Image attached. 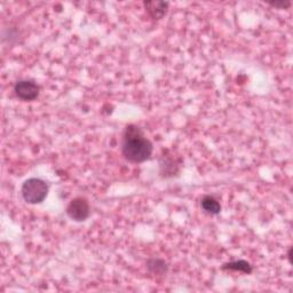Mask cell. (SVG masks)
Segmentation results:
<instances>
[{"instance_id":"5","label":"cell","mask_w":293,"mask_h":293,"mask_svg":"<svg viewBox=\"0 0 293 293\" xmlns=\"http://www.w3.org/2000/svg\"><path fill=\"white\" fill-rule=\"evenodd\" d=\"M145 8L153 19H160L166 14L168 4L164 2H145Z\"/></svg>"},{"instance_id":"7","label":"cell","mask_w":293,"mask_h":293,"mask_svg":"<svg viewBox=\"0 0 293 293\" xmlns=\"http://www.w3.org/2000/svg\"><path fill=\"white\" fill-rule=\"evenodd\" d=\"M202 210L210 216H217L221 212V205L214 197L206 195L202 198L201 201Z\"/></svg>"},{"instance_id":"1","label":"cell","mask_w":293,"mask_h":293,"mask_svg":"<svg viewBox=\"0 0 293 293\" xmlns=\"http://www.w3.org/2000/svg\"><path fill=\"white\" fill-rule=\"evenodd\" d=\"M153 146L140 127L127 125L123 133L122 153L130 163H143L152 155Z\"/></svg>"},{"instance_id":"9","label":"cell","mask_w":293,"mask_h":293,"mask_svg":"<svg viewBox=\"0 0 293 293\" xmlns=\"http://www.w3.org/2000/svg\"><path fill=\"white\" fill-rule=\"evenodd\" d=\"M147 268L153 275H160V276L165 275L168 270V266L166 262L163 259H158V258L149 259L147 261Z\"/></svg>"},{"instance_id":"3","label":"cell","mask_w":293,"mask_h":293,"mask_svg":"<svg viewBox=\"0 0 293 293\" xmlns=\"http://www.w3.org/2000/svg\"><path fill=\"white\" fill-rule=\"evenodd\" d=\"M67 214L71 220L76 222H83L87 220L89 214H91V207H89L86 198H73L67 206Z\"/></svg>"},{"instance_id":"8","label":"cell","mask_w":293,"mask_h":293,"mask_svg":"<svg viewBox=\"0 0 293 293\" xmlns=\"http://www.w3.org/2000/svg\"><path fill=\"white\" fill-rule=\"evenodd\" d=\"M221 269L240 271V272H244V274H251L253 268L250 262H247L245 260H237V261H231V262H227V264H223L221 266Z\"/></svg>"},{"instance_id":"2","label":"cell","mask_w":293,"mask_h":293,"mask_svg":"<svg viewBox=\"0 0 293 293\" xmlns=\"http://www.w3.org/2000/svg\"><path fill=\"white\" fill-rule=\"evenodd\" d=\"M21 193L28 204H41L48 195V185L39 178H30L23 182Z\"/></svg>"},{"instance_id":"10","label":"cell","mask_w":293,"mask_h":293,"mask_svg":"<svg viewBox=\"0 0 293 293\" xmlns=\"http://www.w3.org/2000/svg\"><path fill=\"white\" fill-rule=\"evenodd\" d=\"M270 6H274L277 8H289L291 6L290 2H271L269 3Z\"/></svg>"},{"instance_id":"4","label":"cell","mask_w":293,"mask_h":293,"mask_svg":"<svg viewBox=\"0 0 293 293\" xmlns=\"http://www.w3.org/2000/svg\"><path fill=\"white\" fill-rule=\"evenodd\" d=\"M14 92L16 94V96L21 99L22 101H33L38 97L41 87L33 81L22 79V81H18L15 84Z\"/></svg>"},{"instance_id":"6","label":"cell","mask_w":293,"mask_h":293,"mask_svg":"<svg viewBox=\"0 0 293 293\" xmlns=\"http://www.w3.org/2000/svg\"><path fill=\"white\" fill-rule=\"evenodd\" d=\"M179 172V164L170 155L162 156L161 160V174L163 177H173Z\"/></svg>"},{"instance_id":"11","label":"cell","mask_w":293,"mask_h":293,"mask_svg":"<svg viewBox=\"0 0 293 293\" xmlns=\"http://www.w3.org/2000/svg\"><path fill=\"white\" fill-rule=\"evenodd\" d=\"M287 258H289L290 264H292V249L289 250V253H287Z\"/></svg>"}]
</instances>
